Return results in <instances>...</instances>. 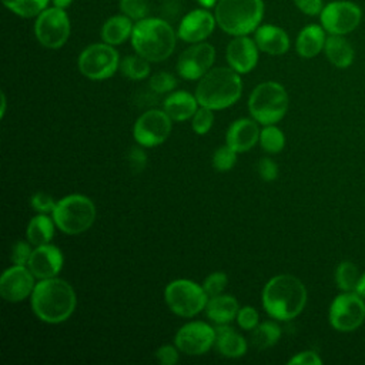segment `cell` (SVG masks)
<instances>
[{
  "label": "cell",
  "instance_id": "44",
  "mask_svg": "<svg viewBox=\"0 0 365 365\" xmlns=\"http://www.w3.org/2000/svg\"><path fill=\"white\" fill-rule=\"evenodd\" d=\"M257 171H258V175L261 180L269 182V181H274L277 180L278 177V165L274 160L265 157V158H261L258 161V165H257Z\"/></svg>",
  "mask_w": 365,
  "mask_h": 365
},
{
  "label": "cell",
  "instance_id": "37",
  "mask_svg": "<svg viewBox=\"0 0 365 365\" xmlns=\"http://www.w3.org/2000/svg\"><path fill=\"white\" fill-rule=\"evenodd\" d=\"M120 11L128 16L131 20L138 21L147 17L148 1L147 0H120Z\"/></svg>",
  "mask_w": 365,
  "mask_h": 365
},
{
  "label": "cell",
  "instance_id": "38",
  "mask_svg": "<svg viewBox=\"0 0 365 365\" xmlns=\"http://www.w3.org/2000/svg\"><path fill=\"white\" fill-rule=\"evenodd\" d=\"M227 282H228L227 274L224 271H215V272H211L208 277H205L202 287L208 297H215L224 292Z\"/></svg>",
  "mask_w": 365,
  "mask_h": 365
},
{
  "label": "cell",
  "instance_id": "19",
  "mask_svg": "<svg viewBox=\"0 0 365 365\" xmlns=\"http://www.w3.org/2000/svg\"><path fill=\"white\" fill-rule=\"evenodd\" d=\"M64 257L60 248L56 245L43 244L33 250L31 257L27 262L29 269L33 272V275L38 279L53 278L57 277L63 268Z\"/></svg>",
  "mask_w": 365,
  "mask_h": 365
},
{
  "label": "cell",
  "instance_id": "41",
  "mask_svg": "<svg viewBox=\"0 0 365 365\" xmlns=\"http://www.w3.org/2000/svg\"><path fill=\"white\" fill-rule=\"evenodd\" d=\"M56 202L57 201H54V198L46 192H36L31 195L30 200L31 208L38 214H51L56 207Z\"/></svg>",
  "mask_w": 365,
  "mask_h": 365
},
{
  "label": "cell",
  "instance_id": "1",
  "mask_svg": "<svg viewBox=\"0 0 365 365\" xmlns=\"http://www.w3.org/2000/svg\"><path fill=\"white\" fill-rule=\"evenodd\" d=\"M34 315L46 324H61L67 321L77 305L73 287L57 277L40 279L30 295Z\"/></svg>",
  "mask_w": 365,
  "mask_h": 365
},
{
  "label": "cell",
  "instance_id": "7",
  "mask_svg": "<svg viewBox=\"0 0 365 365\" xmlns=\"http://www.w3.org/2000/svg\"><path fill=\"white\" fill-rule=\"evenodd\" d=\"M51 217L61 232L77 235L94 224L96 205L83 194H70L56 202Z\"/></svg>",
  "mask_w": 365,
  "mask_h": 365
},
{
  "label": "cell",
  "instance_id": "39",
  "mask_svg": "<svg viewBox=\"0 0 365 365\" xmlns=\"http://www.w3.org/2000/svg\"><path fill=\"white\" fill-rule=\"evenodd\" d=\"M235 321L244 331H252L259 324V314L254 307L245 305L240 308Z\"/></svg>",
  "mask_w": 365,
  "mask_h": 365
},
{
  "label": "cell",
  "instance_id": "50",
  "mask_svg": "<svg viewBox=\"0 0 365 365\" xmlns=\"http://www.w3.org/2000/svg\"><path fill=\"white\" fill-rule=\"evenodd\" d=\"M6 106H7V100H6V94L1 93V113L0 115L4 117V113H6Z\"/></svg>",
  "mask_w": 365,
  "mask_h": 365
},
{
  "label": "cell",
  "instance_id": "8",
  "mask_svg": "<svg viewBox=\"0 0 365 365\" xmlns=\"http://www.w3.org/2000/svg\"><path fill=\"white\" fill-rule=\"evenodd\" d=\"M208 298L204 287L191 279H174L164 289L167 307L182 318H191L205 309Z\"/></svg>",
  "mask_w": 365,
  "mask_h": 365
},
{
  "label": "cell",
  "instance_id": "5",
  "mask_svg": "<svg viewBox=\"0 0 365 365\" xmlns=\"http://www.w3.org/2000/svg\"><path fill=\"white\" fill-rule=\"evenodd\" d=\"M217 26L227 34L248 36L264 17L262 0H218L214 7Z\"/></svg>",
  "mask_w": 365,
  "mask_h": 365
},
{
  "label": "cell",
  "instance_id": "13",
  "mask_svg": "<svg viewBox=\"0 0 365 365\" xmlns=\"http://www.w3.org/2000/svg\"><path fill=\"white\" fill-rule=\"evenodd\" d=\"M171 121L164 110H147L135 120L133 137L137 144L145 148L157 147L171 134Z\"/></svg>",
  "mask_w": 365,
  "mask_h": 365
},
{
  "label": "cell",
  "instance_id": "40",
  "mask_svg": "<svg viewBox=\"0 0 365 365\" xmlns=\"http://www.w3.org/2000/svg\"><path fill=\"white\" fill-rule=\"evenodd\" d=\"M127 163L133 173H141L147 165V154L143 150V145H134L127 153Z\"/></svg>",
  "mask_w": 365,
  "mask_h": 365
},
{
  "label": "cell",
  "instance_id": "46",
  "mask_svg": "<svg viewBox=\"0 0 365 365\" xmlns=\"http://www.w3.org/2000/svg\"><path fill=\"white\" fill-rule=\"evenodd\" d=\"M295 7L307 16H319L324 9L322 0H294Z\"/></svg>",
  "mask_w": 365,
  "mask_h": 365
},
{
  "label": "cell",
  "instance_id": "49",
  "mask_svg": "<svg viewBox=\"0 0 365 365\" xmlns=\"http://www.w3.org/2000/svg\"><path fill=\"white\" fill-rule=\"evenodd\" d=\"M197 1H198V4H200L201 7H204V9H212V7H215V4H217L218 0H197Z\"/></svg>",
  "mask_w": 365,
  "mask_h": 365
},
{
  "label": "cell",
  "instance_id": "42",
  "mask_svg": "<svg viewBox=\"0 0 365 365\" xmlns=\"http://www.w3.org/2000/svg\"><path fill=\"white\" fill-rule=\"evenodd\" d=\"M31 242H26V241H17L13 244L11 247V262L17 264V265H27L30 257H31Z\"/></svg>",
  "mask_w": 365,
  "mask_h": 365
},
{
  "label": "cell",
  "instance_id": "24",
  "mask_svg": "<svg viewBox=\"0 0 365 365\" xmlns=\"http://www.w3.org/2000/svg\"><path fill=\"white\" fill-rule=\"evenodd\" d=\"M325 29L321 24H307L297 36L295 50L304 58H312L324 51L327 41Z\"/></svg>",
  "mask_w": 365,
  "mask_h": 365
},
{
  "label": "cell",
  "instance_id": "11",
  "mask_svg": "<svg viewBox=\"0 0 365 365\" xmlns=\"http://www.w3.org/2000/svg\"><path fill=\"white\" fill-rule=\"evenodd\" d=\"M329 324L339 332H352L365 319V299L355 291L336 295L329 305Z\"/></svg>",
  "mask_w": 365,
  "mask_h": 365
},
{
  "label": "cell",
  "instance_id": "25",
  "mask_svg": "<svg viewBox=\"0 0 365 365\" xmlns=\"http://www.w3.org/2000/svg\"><path fill=\"white\" fill-rule=\"evenodd\" d=\"M240 311V305L235 297L230 294H220L215 297H210L205 305V314L208 319H211L217 325L230 324L237 318Z\"/></svg>",
  "mask_w": 365,
  "mask_h": 365
},
{
  "label": "cell",
  "instance_id": "33",
  "mask_svg": "<svg viewBox=\"0 0 365 365\" xmlns=\"http://www.w3.org/2000/svg\"><path fill=\"white\" fill-rule=\"evenodd\" d=\"M259 144L265 153L277 154L285 145V135L277 125L268 124L259 131Z\"/></svg>",
  "mask_w": 365,
  "mask_h": 365
},
{
  "label": "cell",
  "instance_id": "31",
  "mask_svg": "<svg viewBox=\"0 0 365 365\" xmlns=\"http://www.w3.org/2000/svg\"><path fill=\"white\" fill-rule=\"evenodd\" d=\"M50 1L51 0H1L7 10L24 19L37 17L44 9L48 7Z\"/></svg>",
  "mask_w": 365,
  "mask_h": 365
},
{
  "label": "cell",
  "instance_id": "43",
  "mask_svg": "<svg viewBox=\"0 0 365 365\" xmlns=\"http://www.w3.org/2000/svg\"><path fill=\"white\" fill-rule=\"evenodd\" d=\"M180 349L175 345H163L155 351V359L161 364V365H175L180 359Z\"/></svg>",
  "mask_w": 365,
  "mask_h": 365
},
{
  "label": "cell",
  "instance_id": "3",
  "mask_svg": "<svg viewBox=\"0 0 365 365\" xmlns=\"http://www.w3.org/2000/svg\"><path fill=\"white\" fill-rule=\"evenodd\" d=\"M177 37L168 21L158 17H145L134 23L131 46L137 54L150 63H160L173 54Z\"/></svg>",
  "mask_w": 365,
  "mask_h": 365
},
{
  "label": "cell",
  "instance_id": "16",
  "mask_svg": "<svg viewBox=\"0 0 365 365\" xmlns=\"http://www.w3.org/2000/svg\"><path fill=\"white\" fill-rule=\"evenodd\" d=\"M34 278L27 265L13 264L0 277V295L9 302H20L31 295Z\"/></svg>",
  "mask_w": 365,
  "mask_h": 365
},
{
  "label": "cell",
  "instance_id": "29",
  "mask_svg": "<svg viewBox=\"0 0 365 365\" xmlns=\"http://www.w3.org/2000/svg\"><path fill=\"white\" fill-rule=\"evenodd\" d=\"M281 338V328L274 321H264L251 331V345L259 351L274 346Z\"/></svg>",
  "mask_w": 365,
  "mask_h": 365
},
{
  "label": "cell",
  "instance_id": "12",
  "mask_svg": "<svg viewBox=\"0 0 365 365\" xmlns=\"http://www.w3.org/2000/svg\"><path fill=\"white\" fill-rule=\"evenodd\" d=\"M361 20V7L349 0L329 1L319 13V24L328 34H349L359 26Z\"/></svg>",
  "mask_w": 365,
  "mask_h": 365
},
{
  "label": "cell",
  "instance_id": "18",
  "mask_svg": "<svg viewBox=\"0 0 365 365\" xmlns=\"http://www.w3.org/2000/svg\"><path fill=\"white\" fill-rule=\"evenodd\" d=\"M258 46L248 36H235L225 48L228 66L240 74H247L255 68L258 63Z\"/></svg>",
  "mask_w": 365,
  "mask_h": 365
},
{
  "label": "cell",
  "instance_id": "10",
  "mask_svg": "<svg viewBox=\"0 0 365 365\" xmlns=\"http://www.w3.org/2000/svg\"><path fill=\"white\" fill-rule=\"evenodd\" d=\"M70 19L67 11L58 7L44 9L34 21V34L37 41L46 48H60L70 37Z\"/></svg>",
  "mask_w": 365,
  "mask_h": 365
},
{
  "label": "cell",
  "instance_id": "35",
  "mask_svg": "<svg viewBox=\"0 0 365 365\" xmlns=\"http://www.w3.org/2000/svg\"><path fill=\"white\" fill-rule=\"evenodd\" d=\"M148 87L151 88V91H154L157 94L171 93L177 87V80L171 73L158 71L150 77Z\"/></svg>",
  "mask_w": 365,
  "mask_h": 365
},
{
  "label": "cell",
  "instance_id": "48",
  "mask_svg": "<svg viewBox=\"0 0 365 365\" xmlns=\"http://www.w3.org/2000/svg\"><path fill=\"white\" fill-rule=\"evenodd\" d=\"M51 3H53V6H54V7H58V9L67 10V9L71 6L73 0H51Z\"/></svg>",
  "mask_w": 365,
  "mask_h": 365
},
{
  "label": "cell",
  "instance_id": "21",
  "mask_svg": "<svg viewBox=\"0 0 365 365\" xmlns=\"http://www.w3.org/2000/svg\"><path fill=\"white\" fill-rule=\"evenodd\" d=\"M254 40L259 51L281 56L289 50V37L284 29L275 24H259L254 31Z\"/></svg>",
  "mask_w": 365,
  "mask_h": 365
},
{
  "label": "cell",
  "instance_id": "23",
  "mask_svg": "<svg viewBox=\"0 0 365 365\" xmlns=\"http://www.w3.org/2000/svg\"><path fill=\"white\" fill-rule=\"evenodd\" d=\"M215 348L225 358H241L247 354V339L237 332L230 324L217 325L215 328Z\"/></svg>",
  "mask_w": 365,
  "mask_h": 365
},
{
  "label": "cell",
  "instance_id": "6",
  "mask_svg": "<svg viewBox=\"0 0 365 365\" xmlns=\"http://www.w3.org/2000/svg\"><path fill=\"white\" fill-rule=\"evenodd\" d=\"M288 93L279 83L265 81L258 84L248 98L251 117L262 125L277 124L288 111Z\"/></svg>",
  "mask_w": 365,
  "mask_h": 365
},
{
  "label": "cell",
  "instance_id": "47",
  "mask_svg": "<svg viewBox=\"0 0 365 365\" xmlns=\"http://www.w3.org/2000/svg\"><path fill=\"white\" fill-rule=\"evenodd\" d=\"M355 292H358V294L365 299V272L361 275V278H359V282H358V285H356Z\"/></svg>",
  "mask_w": 365,
  "mask_h": 365
},
{
  "label": "cell",
  "instance_id": "34",
  "mask_svg": "<svg viewBox=\"0 0 365 365\" xmlns=\"http://www.w3.org/2000/svg\"><path fill=\"white\" fill-rule=\"evenodd\" d=\"M237 151L231 148L228 144L218 147L212 154V167L215 171L227 173L230 171L237 163Z\"/></svg>",
  "mask_w": 365,
  "mask_h": 365
},
{
  "label": "cell",
  "instance_id": "4",
  "mask_svg": "<svg viewBox=\"0 0 365 365\" xmlns=\"http://www.w3.org/2000/svg\"><path fill=\"white\" fill-rule=\"evenodd\" d=\"M242 93L241 74L228 67H215L204 74L195 87L198 104L211 110H224L238 101Z\"/></svg>",
  "mask_w": 365,
  "mask_h": 365
},
{
  "label": "cell",
  "instance_id": "32",
  "mask_svg": "<svg viewBox=\"0 0 365 365\" xmlns=\"http://www.w3.org/2000/svg\"><path fill=\"white\" fill-rule=\"evenodd\" d=\"M361 275L362 274L359 272L358 267L354 262L342 261L338 264V267L335 269V282H336L338 288L344 292L355 291Z\"/></svg>",
  "mask_w": 365,
  "mask_h": 365
},
{
  "label": "cell",
  "instance_id": "30",
  "mask_svg": "<svg viewBox=\"0 0 365 365\" xmlns=\"http://www.w3.org/2000/svg\"><path fill=\"white\" fill-rule=\"evenodd\" d=\"M118 70L130 80H144L150 74V61L135 53L120 60Z\"/></svg>",
  "mask_w": 365,
  "mask_h": 365
},
{
  "label": "cell",
  "instance_id": "20",
  "mask_svg": "<svg viewBox=\"0 0 365 365\" xmlns=\"http://www.w3.org/2000/svg\"><path fill=\"white\" fill-rule=\"evenodd\" d=\"M259 131L261 130L255 120H235L225 133V144H228L237 153H247L259 141Z\"/></svg>",
  "mask_w": 365,
  "mask_h": 365
},
{
  "label": "cell",
  "instance_id": "22",
  "mask_svg": "<svg viewBox=\"0 0 365 365\" xmlns=\"http://www.w3.org/2000/svg\"><path fill=\"white\" fill-rule=\"evenodd\" d=\"M198 100L195 94H191L184 90L170 93L164 103L163 110L168 114L173 121H185L192 118L198 110Z\"/></svg>",
  "mask_w": 365,
  "mask_h": 365
},
{
  "label": "cell",
  "instance_id": "28",
  "mask_svg": "<svg viewBox=\"0 0 365 365\" xmlns=\"http://www.w3.org/2000/svg\"><path fill=\"white\" fill-rule=\"evenodd\" d=\"M56 227L57 225L53 217H48L47 214H37L27 224V230H26L27 240L31 242V245H36V247L48 244L54 237Z\"/></svg>",
  "mask_w": 365,
  "mask_h": 365
},
{
  "label": "cell",
  "instance_id": "36",
  "mask_svg": "<svg viewBox=\"0 0 365 365\" xmlns=\"http://www.w3.org/2000/svg\"><path fill=\"white\" fill-rule=\"evenodd\" d=\"M214 110L200 106L197 113L191 118V127L198 135L207 134L214 124Z\"/></svg>",
  "mask_w": 365,
  "mask_h": 365
},
{
  "label": "cell",
  "instance_id": "17",
  "mask_svg": "<svg viewBox=\"0 0 365 365\" xmlns=\"http://www.w3.org/2000/svg\"><path fill=\"white\" fill-rule=\"evenodd\" d=\"M215 24V16L211 14L210 9H194L181 19L177 36L185 43H200L212 34Z\"/></svg>",
  "mask_w": 365,
  "mask_h": 365
},
{
  "label": "cell",
  "instance_id": "14",
  "mask_svg": "<svg viewBox=\"0 0 365 365\" xmlns=\"http://www.w3.org/2000/svg\"><path fill=\"white\" fill-rule=\"evenodd\" d=\"M215 328L204 321L184 324L174 336V344L180 352L191 356L204 355L215 346Z\"/></svg>",
  "mask_w": 365,
  "mask_h": 365
},
{
  "label": "cell",
  "instance_id": "9",
  "mask_svg": "<svg viewBox=\"0 0 365 365\" xmlns=\"http://www.w3.org/2000/svg\"><path fill=\"white\" fill-rule=\"evenodd\" d=\"M77 66L84 77L100 81L114 76L120 67V56L114 46L104 41L94 43L80 53Z\"/></svg>",
  "mask_w": 365,
  "mask_h": 365
},
{
  "label": "cell",
  "instance_id": "15",
  "mask_svg": "<svg viewBox=\"0 0 365 365\" xmlns=\"http://www.w3.org/2000/svg\"><path fill=\"white\" fill-rule=\"evenodd\" d=\"M215 48L207 41L194 43L187 47L177 60V73L188 81L200 80L214 64Z\"/></svg>",
  "mask_w": 365,
  "mask_h": 365
},
{
  "label": "cell",
  "instance_id": "45",
  "mask_svg": "<svg viewBox=\"0 0 365 365\" xmlns=\"http://www.w3.org/2000/svg\"><path fill=\"white\" fill-rule=\"evenodd\" d=\"M321 364H322V359L315 351L298 352L288 361V365H321Z\"/></svg>",
  "mask_w": 365,
  "mask_h": 365
},
{
  "label": "cell",
  "instance_id": "26",
  "mask_svg": "<svg viewBox=\"0 0 365 365\" xmlns=\"http://www.w3.org/2000/svg\"><path fill=\"white\" fill-rule=\"evenodd\" d=\"M324 53L328 61L338 68L349 67L355 58V50L352 44L345 38V36L339 34H329L327 37Z\"/></svg>",
  "mask_w": 365,
  "mask_h": 365
},
{
  "label": "cell",
  "instance_id": "2",
  "mask_svg": "<svg viewBox=\"0 0 365 365\" xmlns=\"http://www.w3.org/2000/svg\"><path fill=\"white\" fill-rule=\"evenodd\" d=\"M262 307L265 312L278 321H289L298 317L307 304V288L302 281L291 274L272 277L262 288Z\"/></svg>",
  "mask_w": 365,
  "mask_h": 365
},
{
  "label": "cell",
  "instance_id": "27",
  "mask_svg": "<svg viewBox=\"0 0 365 365\" xmlns=\"http://www.w3.org/2000/svg\"><path fill=\"white\" fill-rule=\"evenodd\" d=\"M134 23L125 14H115L108 17L101 27V40L111 46L123 44L127 38H131Z\"/></svg>",
  "mask_w": 365,
  "mask_h": 365
}]
</instances>
